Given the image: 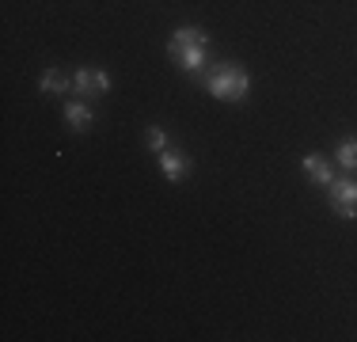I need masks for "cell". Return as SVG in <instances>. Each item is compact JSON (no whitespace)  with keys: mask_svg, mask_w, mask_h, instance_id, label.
Listing matches in <instances>:
<instances>
[{"mask_svg":"<svg viewBox=\"0 0 357 342\" xmlns=\"http://www.w3.org/2000/svg\"><path fill=\"white\" fill-rule=\"evenodd\" d=\"M149 149L152 152H164L167 149V133L160 130V126H152V130H149Z\"/></svg>","mask_w":357,"mask_h":342,"instance_id":"obj_10","label":"cell"},{"mask_svg":"<svg viewBox=\"0 0 357 342\" xmlns=\"http://www.w3.org/2000/svg\"><path fill=\"white\" fill-rule=\"evenodd\" d=\"M65 118H69V126H73L76 133H88L91 122H96L91 107H84V103H69V107H65Z\"/></svg>","mask_w":357,"mask_h":342,"instance_id":"obj_7","label":"cell"},{"mask_svg":"<svg viewBox=\"0 0 357 342\" xmlns=\"http://www.w3.org/2000/svg\"><path fill=\"white\" fill-rule=\"evenodd\" d=\"M206 91L225 103H243L251 91V76L243 73V68L236 65H225V68H213V73L206 76Z\"/></svg>","mask_w":357,"mask_h":342,"instance_id":"obj_2","label":"cell"},{"mask_svg":"<svg viewBox=\"0 0 357 342\" xmlns=\"http://www.w3.org/2000/svg\"><path fill=\"white\" fill-rule=\"evenodd\" d=\"M304 175L312 179V183L316 186H323V191H331V186H335V171H331V164L323 156H304Z\"/></svg>","mask_w":357,"mask_h":342,"instance_id":"obj_6","label":"cell"},{"mask_svg":"<svg viewBox=\"0 0 357 342\" xmlns=\"http://www.w3.org/2000/svg\"><path fill=\"white\" fill-rule=\"evenodd\" d=\"M167 50H172L178 68L202 73V68H206V54H209V34L198 31V27H178L172 34V42H167Z\"/></svg>","mask_w":357,"mask_h":342,"instance_id":"obj_1","label":"cell"},{"mask_svg":"<svg viewBox=\"0 0 357 342\" xmlns=\"http://www.w3.org/2000/svg\"><path fill=\"white\" fill-rule=\"evenodd\" d=\"M335 160H338V168H346L350 175H357V137H346V141H338Z\"/></svg>","mask_w":357,"mask_h":342,"instance_id":"obj_8","label":"cell"},{"mask_svg":"<svg viewBox=\"0 0 357 342\" xmlns=\"http://www.w3.org/2000/svg\"><path fill=\"white\" fill-rule=\"evenodd\" d=\"M76 91H84V96H107L110 91V76L103 68H80V73L73 76Z\"/></svg>","mask_w":357,"mask_h":342,"instance_id":"obj_4","label":"cell"},{"mask_svg":"<svg viewBox=\"0 0 357 342\" xmlns=\"http://www.w3.org/2000/svg\"><path fill=\"white\" fill-rule=\"evenodd\" d=\"M160 168H164V175L172 179V183H183L186 171H190V160H186V152H178V149H164L160 152Z\"/></svg>","mask_w":357,"mask_h":342,"instance_id":"obj_5","label":"cell"},{"mask_svg":"<svg viewBox=\"0 0 357 342\" xmlns=\"http://www.w3.org/2000/svg\"><path fill=\"white\" fill-rule=\"evenodd\" d=\"M331 205H335L338 217L357 221V179H335V186H331Z\"/></svg>","mask_w":357,"mask_h":342,"instance_id":"obj_3","label":"cell"},{"mask_svg":"<svg viewBox=\"0 0 357 342\" xmlns=\"http://www.w3.org/2000/svg\"><path fill=\"white\" fill-rule=\"evenodd\" d=\"M42 91H46V96H61V91H69V80L50 68V73H42Z\"/></svg>","mask_w":357,"mask_h":342,"instance_id":"obj_9","label":"cell"}]
</instances>
